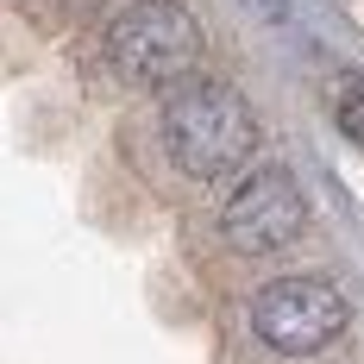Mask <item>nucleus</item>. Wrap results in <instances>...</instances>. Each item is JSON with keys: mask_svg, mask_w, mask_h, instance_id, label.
<instances>
[{"mask_svg": "<svg viewBox=\"0 0 364 364\" xmlns=\"http://www.w3.org/2000/svg\"><path fill=\"white\" fill-rule=\"evenodd\" d=\"M339 132H346L352 145H364V88H352V95L339 101Z\"/></svg>", "mask_w": 364, "mask_h": 364, "instance_id": "5", "label": "nucleus"}, {"mask_svg": "<svg viewBox=\"0 0 364 364\" xmlns=\"http://www.w3.org/2000/svg\"><path fill=\"white\" fill-rule=\"evenodd\" d=\"M257 145V113L252 101L232 88V82H208V75H188L170 88L164 101V151L182 176L195 182H220L232 176Z\"/></svg>", "mask_w": 364, "mask_h": 364, "instance_id": "1", "label": "nucleus"}, {"mask_svg": "<svg viewBox=\"0 0 364 364\" xmlns=\"http://www.w3.org/2000/svg\"><path fill=\"white\" fill-rule=\"evenodd\" d=\"M346 321H352V308H346V295L333 289L327 277H277V283H264L257 301H252L257 339H264L270 352H283V358L327 352L333 339L346 333Z\"/></svg>", "mask_w": 364, "mask_h": 364, "instance_id": "3", "label": "nucleus"}, {"mask_svg": "<svg viewBox=\"0 0 364 364\" xmlns=\"http://www.w3.org/2000/svg\"><path fill=\"white\" fill-rule=\"evenodd\" d=\"M220 226H226V239L239 252H283V245L301 239V226H308V201H301V188H295L289 170H252V176L232 188Z\"/></svg>", "mask_w": 364, "mask_h": 364, "instance_id": "4", "label": "nucleus"}, {"mask_svg": "<svg viewBox=\"0 0 364 364\" xmlns=\"http://www.w3.org/2000/svg\"><path fill=\"white\" fill-rule=\"evenodd\" d=\"M107 63L139 88H176L201 63V26L182 0H132L107 26Z\"/></svg>", "mask_w": 364, "mask_h": 364, "instance_id": "2", "label": "nucleus"}]
</instances>
